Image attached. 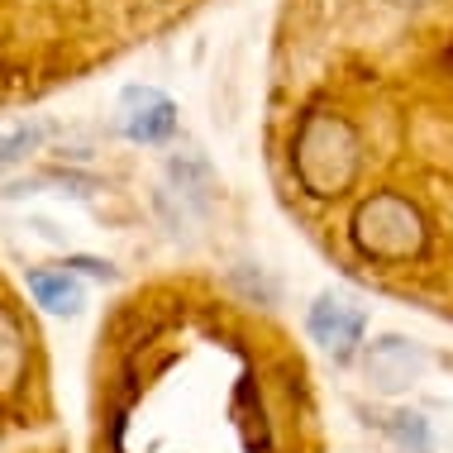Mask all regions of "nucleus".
I'll return each mask as SVG.
<instances>
[{"instance_id": "nucleus-2", "label": "nucleus", "mask_w": 453, "mask_h": 453, "mask_svg": "<svg viewBox=\"0 0 453 453\" xmlns=\"http://www.w3.org/2000/svg\"><path fill=\"white\" fill-rule=\"evenodd\" d=\"M353 229H358V249L372 253V258H382V263L411 258L425 239L420 215H415L401 196H372L358 211V219H353Z\"/></svg>"}, {"instance_id": "nucleus-3", "label": "nucleus", "mask_w": 453, "mask_h": 453, "mask_svg": "<svg viewBox=\"0 0 453 453\" xmlns=\"http://www.w3.org/2000/svg\"><path fill=\"white\" fill-rule=\"evenodd\" d=\"M119 125H125L134 143L157 149V143H167L177 134V105H173V96H163L157 87H125V96H119Z\"/></svg>"}, {"instance_id": "nucleus-6", "label": "nucleus", "mask_w": 453, "mask_h": 453, "mask_svg": "<svg viewBox=\"0 0 453 453\" xmlns=\"http://www.w3.org/2000/svg\"><path fill=\"white\" fill-rule=\"evenodd\" d=\"M29 296L43 305L48 315H77L87 305V291L72 267H34L29 273Z\"/></svg>"}, {"instance_id": "nucleus-7", "label": "nucleus", "mask_w": 453, "mask_h": 453, "mask_svg": "<svg viewBox=\"0 0 453 453\" xmlns=\"http://www.w3.org/2000/svg\"><path fill=\"white\" fill-rule=\"evenodd\" d=\"M167 177H173L177 196H187L191 205H205V201H211V191H215L211 163H205V157H196V153H177L173 163H167Z\"/></svg>"}, {"instance_id": "nucleus-1", "label": "nucleus", "mask_w": 453, "mask_h": 453, "mask_svg": "<svg viewBox=\"0 0 453 453\" xmlns=\"http://www.w3.org/2000/svg\"><path fill=\"white\" fill-rule=\"evenodd\" d=\"M291 167L311 196L344 191L353 181V167H358V143H353L349 125L334 115H311L291 143Z\"/></svg>"}, {"instance_id": "nucleus-4", "label": "nucleus", "mask_w": 453, "mask_h": 453, "mask_svg": "<svg viewBox=\"0 0 453 453\" xmlns=\"http://www.w3.org/2000/svg\"><path fill=\"white\" fill-rule=\"evenodd\" d=\"M420 372H425V353L401 334H387L367 349V382L377 391H387V396L391 391H406Z\"/></svg>"}, {"instance_id": "nucleus-5", "label": "nucleus", "mask_w": 453, "mask_h": 453, "mask_svg": "<svg viewBox=\"0 0 453 453\" xmlns=\"http://www.w3.org/2000/svg\"><path fill=\"white\" fill-rule=\"evenodd\" d=\"M305 329L315 334V344H325L329 353H344L363 339V329H367V320H363V311L358 305H349V301H339V296H320L311 305V315H305Z\"/></svg>"}, {"instance_id": "nucleus-9", "label": "nucleus", "mask_w": 453, "mask_h": 453, "mask_svg": "<svg viewBox=\"0 0 453 453\" xmlns=\"http://www.w3.org/2000/svg\"><path fill=\"white\" fill-rule=\"evenodd\" d=\"M391 434H396L401 444H411L415 453H430V425H425V415H415V411L391 415Z\"/></svg>"}, {"instance_id": "nucleus-8", "label": "nucleus", "mask_w": 453, "mask_h": 453, "mask_svg": "<svg viewBox=\"0 0 453 453\" xmlns=\"http://www.w3.org/2000/svg\"><path fill=\"white\" fill-rule=\"evenodd\" d=\"M43 139H48V125H19V129L0 134V181H5L10 167H19L29 153H39Z\"/></svg>"}, {"instance_id": "nucleus-10", "label": "nucleus", "mask_w": 453, "mask_h": 453, "mask_svg": "<svg viewBox=\"0 0 453 453\" xmlns=\"http://www.w3.org/2000/svg\"><path fill=\"white\" fill-rule=\"evenodd\" d=\"M63 267H72V273H81V277H96V281H119V267L105 263V258H91V253H67Z\"/></svg>"}, {"instance_id": "nucleus-11", "label": "nucleus", "mask_w": 453, "mask_h": 453, "mask_svg": "<svg viewBox=\"0 0 453 453\" xmlns=\"http://www.w3.org/2000/svg\"><path fill=\"white\" fill-rule=\"evenodd\" d=\"M396 5H415V0H396Z\"/></svg>"}]
</instances>
